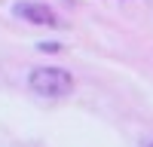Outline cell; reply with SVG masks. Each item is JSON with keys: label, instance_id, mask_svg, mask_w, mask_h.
<instances>
[{"label": "cell", "instance_id": "cell-2", "mask_svg": "<svg viewBox=\"0 0 153 147\" xmlns=\"http://www.w3.org/2000/svg\"><path fill=\"white\" fill-rule=\"evenodd\" d=\"M12 12H16V19L34 24V28H58V12L49 6V3H40V0H19L16 6H12Z\"/></svg>", "mask_w": 153, "mask_h": 147}, {"label": "cell", "instance_id": "cell-1", "mask_svg": "<svg viewBox=\"0 0 153 147\" xmlns=\"http://www.w3.org/2000/svg\"><path fill=\"white\" fill-rule=\"evenodd\" d=\"M28 86L34 95L40 98H49V101H61V98H68L74 92V77L68 71L61 68H34L28 74Z\"/></svg>", "mask_w": 153, "mask_h": 147}, {"label": "cell", "instance_id": "cell-3", "mask_svg": "<svg viewBox=\"0 0 153 147\" xmlns=\"http://www.w3.org/2000/svg\"><path fill=\"white\" fill-rule=\"evenodd\" d=\"M43 52H61V43H40Z\"/></svg>", "mask_w": 153, "mask_h": 147}, {"label": "cell", "instance_id": "cell-4", "mask_svg": "<svg viewBox=\"0 0 153 147\" xmlns=\"http://www.w3.org/2000/svg\"><path fill=\"white\" fill-rule=\"evenodd\" d=\"M147 147H153V141H150V144H147Z\"/></svg>", "mask_w": 153, "mask_h": 147}]
</instances>
